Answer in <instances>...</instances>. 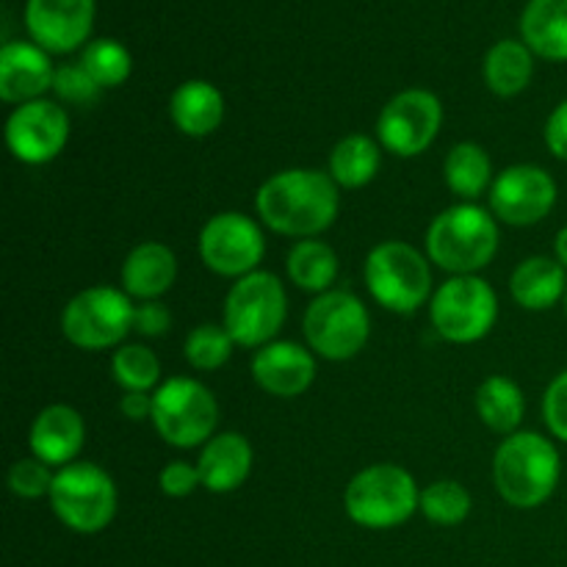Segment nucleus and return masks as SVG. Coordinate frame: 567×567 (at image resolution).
<instances>
[{
  "label": "nucleus",
  "instance_id": "ddd939ff",
  "mask_svg": "<svg viewBox=\"0 0 567 567\" xmlns=\"http://www.w3.org/2000/svg\"><path fill=\"white\" fill-rule=\"evenodd\" d=\"M264 252L266 238L260 225L236 210L210 216L199 233V258L219 277L241 280V277L252 275L258 271Z\"/></svg>",
  "mask_w": 567,
  "mask_h": 567
},
{
  "label": "nucleus",
  "instance_id": "a211bd4d",
  "mask_svg": "<svg viewBox=\"0 0 567 567\" xmlns=\"http://www.w3.org/2000/svg\"><path fill=\"white\" fill-rule=\"evenodd\" d=\"M55 70L48 50L31 42H6L0 50V100L3 103H31L53 89Z\"/></svg>",
  "mask_w": 567,
  "mask_h": 567
},
{
  "label": "nucleus",
  "instance_id": "393cba45",
  "mask_svg": "<svg viewBox=\"0 0 567 567\" xmlns=\"http://www.w3.org/2000/svg\"><path fill=\"white\" fill-rule=\"evenodd\" d=\"M532 75H535V61L524 42L504 39V42L493 44L491 53L485 55V83L498 97L520 94L529 86Z\"/></svg>",
  "mask_w": 567,
  "mask_h": 567
},
{
  "label": "nucleus",
  "instance_id": "7c9ffc66",
  "mask_svg": "<svg viewBox=\"0 0 567 567\" xmlns=\"http://www.w3.org/2000/svg\"><path fill=\"white\" fill-rule=\"evenodd\" d=\"M81 66L97 81L100 89H114L131 78L133 61L131 53L114 39H94L83 50Z\"/></svg>",
  "mask_w": 567,
  "mask_h": 567
},
{
  "label": "nucleus",
  "instance_id": "72a5a7b5",
  "mask_svg": "<svg viewBox=\"0 0 567 567\" xmlns=\"http://www.w3.org/2000/svg\"><path fill=\"white\" fill-rule=\"evenodd\" d=\"M53 92L59 94L64 103L92 105V103H97L103 89L97 86V81H94V78L89 75L81 64H64L55 70Z\"/></svg>",
  "mask_w": 567,
  "mask_h": 567
},
{
  "label": "nucleus",
  "instance_id": "39448f33",
  "mask_svg": "<svg viewBox=\"0 0 567 567\" xmlns=\"http://www.w3.org/2000/svg\"><path fill=\"white\" fill-rule=\"evenodd\" d=\"M288 316V297L280 277L252 271L236 280L225 299V330L236 347L260 349L275 341Z\"/></svg>",
  "mask_w": 567,
  "mask_h": 567
},
{
  "label": "nucleus",
  "instance_id": "ea45409f",
  "mask_svg": "<svg viewBox=\"0 0 567 567\" xmlns=\"http://www.w3.org/2000/svg\"><path fill=\"white\" fill-rule=\"evenodd\" d=\"M120 410L125 419L131 421H144V419H153V393H125L120 402Z\"/></svg>",
  "mask_w": 567,
  "mask_h": 567
},
{
  "label": "nucleus",
  "instance_id": "9d476101",
  "mask_svg": "<svg viewBox=\"0 0 567 567\" xmlns=\"http://www.w3.org/2000/svg\"><path fill=\"white\" fill-rule=\"evenodd\" d=\"M430 319L437 336L449 343H476L496 324L498 297L482 277H452L432 297Z\"/></svg>",
  "mask_w": 567,
  "mask_h": 567
},
{
  "label": "nucleus",
  "instance_id": "aec40b11",
  "mask_svg": "<svg viewBox=\"0 0 567 567\" xmlns=\"http://www.w3.org/2000/svg\"><path fill=\"white\" fill-rule=\"evenodd\" d=\"M199 480L210 493H233L249 480L252 446L238 432H219L203 446L197 460Z\"/></svg>",
  "mask_w": 567,
  "mask_h": 567
},
{
  "label": "nucleus",
  "instance_id": "5701e85b",
  "mask_svg": "<svg viewBox=\"0 0 567 567\" xmlns=\"http://www.w3.org/2000/svg\"><path fill=\"white\" fill-rule=\"evenodd\" d=\"M509 291H513L515 302L526 310L554 308L567 293L565 266L557 258H546V255L526 258L509 277Z\"/></svg>",
  "mask_w": 567,
  "mask_h": 567
},
{
  "label": "nucleus",
  "instance_id": "1a4fd4ad",
  "mask_svg": "<svg viewBox=\"0 0 567 567\" xmlns=\"http://www.w3.org/2000/svg\"><path fill=\"white\" fill-rule=\"evenodd\" d=\"M310 352L324 360H352L369 343L371 319L365 305L349 291H324L310 302L302 321Z\"/></svg>",
  "mask_w": 567,
  "mask_h": 567
},
{
  "label": "nucleus",
  "instance_id": "f704fd0d",
  "mask_svg": "<svg viewBox=\"0 0 567 567\" xmlns=\"http://www.w3.org/2000/svg\"><path fill=\"white\" fill-rule=\"evenodd\" d=\"M53 480L55 474H50V465H44L42 460L37 457H28L11 465L9 491L20 498H42L50 496Z\"/></svg>",
  "mask_w": 567,
  "mask_h": 567
},
{
  "label": "nucleus",
  "instance_id": "f3484780",
  "mask_svg": "<svg viewBox=\"0 0 567 567\" xmlns=\"http://www.w3.org/2000/svg\"><path fill=\"white\" fill-rule=\"evenodd\" d=\"M252 377L271 396H302L316 380V360L310 349L299 347V343L271 341L255 352Z\"/></svg>",
  "mask_w": 567,
  "mask_h": 567
},
{
  "label": "nucleus",
  "instance_id": "2eb2a0df",
  "mask_svg": "<svg viewBox=\"0 0 567 567\" xmlns=\"http://www.w3.org/2000/svg\"><path fill=\"white\" fill-rule=\"evenodd\" d=\"M557 205V183L543 166L518 164L504 169L491 186V210L513 227L546 219Z\"/></svg>",
  "mask_w": 567,
  "mask_h": 567
},
{
  "label": "nucleus",
  "instance_id": "a878e982",
  "mask_svg": "<svg viewBox=\"0 0 567 567\" xmlns=\"http://www.w3.org/2000/svg\"><path fill=\"white\" fill-rule=\"evenodd\" d=\"M443 177H446L452 194L463 197L465 203L482 197L496 181L491 155L476 142H460L449 150L446 161H443Z\"/></svg>",
  "mask_w": 567,
  "mask_h": 567
},
{
  "label": "nucleus",
  "instance_id": "e433bc0d",
  "mask_svg": "<svg viewBox=\"0 0 567 567\" xmlns=\"http://www.w3.org/2000/svg\"><path fill=\"white\" fill-rule=\"evenodd\" d=\"M158 485L166 496L172 498H183L192 496L203 480H199V468L192 463H169L164 465V471L158 474Z\"/></svg>",
  "mask_w": 567,
  "mask_h": 567
},
{
  "label": "nucleus",
  "instance_id": "6ab92c4d",
  "mask_svg": "<svg viewBox=\"0 0 567 567\" xmlns=\"http://www.w3.org/2000/svg\"><path fill=\"white\" fill-rule=\"evenodd\" d=\"M86 441V424L81 413L66 404H50L33 419L31 452L50 468H66L75 463Z\"/></svg>",
  "mask_w": 567,
  "mask_h": 567
},
{
  "label": "nucleus",
  "instance_id": "c756f323",
  "mask_svg": "<svg viewBox=\"0 0 567 567\" xmlns=\"http://www.w3.org/2000/svg\"><path fill=\"white\" fill-rule=\"evenodd\" d=\"M111 374L125 393H150L161 380V363L153 349L142 347V343H127V347L116 349L111 358Z\"/></svg>",
  "mask_w": 567,
  "mask_h": 567
},
{
  "label": "nucleus",
  "instance_id": "c9c22d12",
  "mask_svg": "<svg viewBox=\"0 0 567 567\" xmlns=\"http://www.w3.org/2000/svg\"><path fill=\"white\" fill-rule=\"evenodd\" d=\"M543 419L551 435L567 443V369L548 385L543 396Z\"/></svg>",
  "mask_w": 567,
  "mask_h": 567
},
{
  "label": "nucleus",
  "instance_id": "7ed1b4c3",
  "mask_svg": "<svg viewBox=\"0 0 567 567\" xmlns=\"http://www.w3.org/2000/svg\"><path fill=\"white\" fill-rule=\"evenodd\" d=\"M498 249L496 219L474 203L452 205L432 219L426 233V255L441 269L460 275H476L485 269Z\"/></svg>",
  "mask_w": 567,
  "mask_h": 567
},
{
  "label": "nucleus",
  "instance_id": "79ce46f5",
  "mask_svg": "<svg viewBox=\"0 0 567 567\" xmlns=\"http://www.w3.org/2000/svg\"><path fill=\"white\" fill-rule=\"evenodd\" d=\"M565 313H567V293H565Z\"/></svg>",
  "mask_w": 567,
  "mask_h": 567
},
{
  "label": "nucleus",
  "instance_id": "2f4dec72",
  "mask_svg": "<svg viewBox=\"0 0 567 567\" xmlns=\"http://www.w3.org/2000/svg\"><path fill=\"white\" fill-rule=\"evenodd\" d=\"M421 513L437 526H457L468 518L471 496L460 482L441 480L421 491Z\"/></svg>",
  "mask_w": 567,
  "mask_h": 567
},
{
  "label": "nucleus",
  "instance_id": "4c0bfd02",
  "mask_svg": "<svg viewBox=\"0 0 567 567\" xmlns=\"http://www.w3.org/2000/svg\"><path fill=\"white\" fill-rule=\"evenodd\" d=\"M172 327V316L166 310V305L155 302H142L136 305V313H133V330L144 338H161L166 336Z\"/></svg>",
  "mask_w": 567,
  "mask_h": 567
},
{
  "label": "nucleus",
  "instance_id": "6e6552de",
  "mask_svg": "<svg viewBox=\"0 0 567 567\" xmlns=\"http://www.w3.org/2000/svg\"><path fill=\"white\" fill-rule=\"evenodd\" d=\"M50 504L66 529L97 535L116 515V485L100 465L72 463L55 474Z\"/></svg>",
  "mask_w": 567,
  "mask_h": 567
},
{
  "label": "nucleus",
  "instance_id": "bb28decb",
  "mask_svg": "<svg viewBox=\"0 0 567 567\" xmlns=\"http://www.w3.org/2000/svg\"><path fill=\"white\" fill-rule=\"evenodd\" d=\"M476 413L482 424L491 426L498 435H515L526 413L524 393L507 377H487L476 391Z\"/></svg>",
  "mask_w": 567,
  "mask_h": 567
},
{
  "label": "nucleus",
  "instance_id": "58836bf2",
  "mask_svg": "<svg viewBox=\"0 0 567 567\" xmlns=\"http://www.w3.org/2000/svg\"><path fill=\"white\" fill-rule=\"evenodd\" d=\"M543 133H546V147L551 150L554 158L567 161V100L551 111Z\"/></svg>",
  "mask_w": 567,
  "mask_h": 567
},
{
  "label": "nucleus",
  "instance_id": "0eeeda50",
  "mask_svg": "<svg viewBox=\"0 0 567 567\" xmlns=\"http://www.w3.org/2000/svg\"><path fill=\"white\" fill-rule=\"evenodd\" d=\"M369 293L391 313H415L430 299L432 271L424 255L404 241L377 244L365 258Z\"/></svg>",
  "mask_w": 567,
  "mask_h": 567
},
{
  "label": "nucleus",
  "instance_id": "4468645a",
  "mask_svg": "<svg viewBox=\"0 0 567 567\" xmlns=\"http://www.w3.org/2000/svg\"><path fill=\"white\" fill-rule=\"evenodd\" d=\"M70 138V116L53 100H31L11 111L6 122V144L11 155L28 166L53 161Z\"/></svg>",
  "mask_w": 567,
  "mask_h": 567
},
{
  "label": "nucleus",
  "instance_id": "b1692460",
  "mask_svg": "<svg viewBox=\"0 0 567 567\" xmlns=\"http://www.w3.org/2000/svg\"><path fill=\"white\" fill-rule=\"evenodd\" d=\"M524 44L548 61H567V0H529L520 17Z\"/></svg>",
  "mask_w": 567,
  "mask_h": 567
},
{
  "label": "nucleus",
  "instance_id": "a19ab883",
  "mask_svg": "<svg viewBox=\"0 0 567 567\" xmlns=\"http://www.w3.org/2000/svg\"><path fill=\"white\" fill-rule=\"evenodd\" d=\"M554 252H557V260L565 266L567 271V227L557 233V241H554Z\"/></svg>",
  "mask_w": 567,
  "mask_h": 567
},
{
  "label": "nucleus",
  "instance_id": "cd10ccee",
  "mask_svg": "<svg viewBox=\"0 0 567 567\" xmlns=\"http://www.w3.org/2000/svg\"><path fill=\"white\" fill-rule=\"evenodd\" d=\"M380 144L363 133L343 136L330 153V177L343 188H363L380 172Z\"/></svg>",
  "mask_w": 567,
  "mask_h": 567
},
{
  "label": "nucleus",
  "instance_id": "dca6fc26",
  "mask_svg": "<svg viewBox=\"0 0 567 567\" xmlns=\"http://www.w3.org/2000/svg\"><path fill=\"white\" fill-rule=\"evenodd\" d=\"M25 25L48 53H72L92 33L94 0H28Z\"/></svg>",
  "mask_w": 567,
  "mask_h": 567
},
{
  "label": "nucleus",
  "instance_id": "f257e3e1",
  "mask_svg": "<svg viewBox=\"0 0 567 567\" xmlns=\"http://www.w3.org/2000/svg\"><path fill=\"white\" fill-rule=\"evenodd\" d=\"M255 208L269 230L291 238H316L338 216V183L330 172L286 169L255 194Z\"/></svg>",
  "mask_w": 567,
  "mask_h": 567
},
{
  "label": "nucleus",
  "instance_id": "473e14b6",
  "mask_svg": "<svg viewBox=\"0 0 567 567\" xmlns=\"http://www.w3.org/2000/svg\"><path fill=\"white\" fill-rule=\"evenodd\" d=\"M233 347H236V341L225 330V324H203L188 332L183 352H186V360L192 369L216 371L230 360Z\"/></svg>",
  "mask_w": 567,
  "mask_h": 567
},
{
  "label": "nucleus",
  "instance_id": "c85d7f7f",
  "mask_svg": "<svg viewBox=\"0 0 567 567\" xmlns=\"http://www.w3.org/2000/svg\"><path fill=\"white\" fill-rule=\"evenodd\" d=\"M286 269L297 288L310 293H324L330 291L332 280L338 277V255L330 244L319 241V238H302L288 252Z\"/></svg>",
  "mask_w": 567,
  "mask_h": 567
},
{
  "label": "nucleus",
  "instance_id": "20e7f679",
  "mask_svg": "<svg viewBox=\"0 0 567 567\" xmlns=\"http://www.w3.org/2000/svg\"><path fill=\"white\" fill-rule=\"evenodd\" d=\"M347 515L365 529H393L408 524L421 507V491L413 474L399 465H369L352 476L343 493Z\"/></svg>",
  "mask_w": 567,
  "mask_h": 567
},
{
  "label": "nucleus",
  "instance_id": "9b49d317",
  "mask_svg": "<svg viewBox=\"0 0 567 567\" xmlns=\"http://www.w3.org/2000/svg\"><path fill=\"white\" fill-rule=\"evenodd\" d=\"M131 297L116 288L97 286L75 293L61 313V332L66 341L86 352H100L122 343V338L133 330Z\"/></svg>",
  "mask_w": 567,
  "mask_h": 567
},
{
  "label": "nucleus",
  "instance_id": "423d86ee",
  "mask_svg": "<svg viewBox=\"0 0 567 567\" xmlns=\"http://www.w3.org/2000/svg\"><path fill=\"white\" fill-rule=\"evenodd\" d=\"M153 426L169 446L197 449L216 435L219 404L197 380L172 377L153 393Z\"/></svg>",
  "mask_w": 567,
  "mask_h": 567
},
{
  "label": "nucleus",
  "instance_id": "4be33fe9",
  "mask_svg": "<svg viewBox=\"0 0 567 567\" xmlns=\"http://www.w3.org/2000/svg\"><path fill=\"white\" fill-rule=\"evenodd\" d=\"M169 116L186 136H210L225 120V97L208 81H186L172 92Z\"/></svg>",
  "mask_w": 567,
  "mask_h": 567
},
{
  "label": "nucleus",
  "instance_id": "412c9836",
  "mask_svg": "<svg viewBox=\"0 0 567 567\" xmlns=\"http://www.w3.org/2000/svg\"><path fill=\"white\" fill-rule=\"evenodd\" d=\"M177 280V258L166 244L144 241L122 264V286L131 299L155 302Z\"/></svg>",
  "mask_w": 567,
  "mask_h": 567
},
{
  "label": "nucleus",
  "instance_id": "f03ea898",
  "mask_svg": "<svg viewBox=\"0 0 567 567\" xmlns=\"http://www.w3.org/2000/svg\"><path fill=\"white\" fill-rule=\"evenodd\" d=\"M563 474L559 452L537 432H515L493 457L496 491L509 507L535 509L554 496Z\"/></svg>",
  "mask_w": 567,
  "mask_h": 567
},
{
  "label": "nucleus",
  "instance_id": "f8f14e48",
  "mask_svg": "<svg viewBox=\"0 0 567 567\" xmlns=\"http://www.w3.org/2000/svg\"><path fill=\"white\" fill-rule=\"evenodd\" d=\"M443 125V105L426 89H408L388 100L377 120L380 147L399 158H413L432 147Z\"/></svg>",
  "mask_w": 567,
  "mask_h": 567
}]
</instances>
